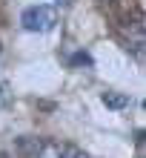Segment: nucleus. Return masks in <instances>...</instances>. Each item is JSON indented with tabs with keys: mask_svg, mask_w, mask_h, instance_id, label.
<instances>
[{
	"mask_svg": "<svg viewBox=\"0 0 146 158\" xmlns=\"http://www.w3.org/2000/svg\"><path fill=\"white\" fill-rule=\"evenodd\" d=\"M32 158H63V147L57 141H52V138H46V141H40L37 147H34Z\"/></svg>",
	"mask_w": 146,
	"mask_h": 158,
	"instance_id": "2",
	"label": "nucleus"
},
{
	"mask_svg": "<svg viewBox=\"0 0 146 158\" xmlns=\"http://www.w3.org/2000/svg\"><path fill=\"white\" fill-rule=\"evenodd\" d=\"M20 23L26 32H49L57 23V15H54L52 6H29V9H23Z\"/></svg>",
	"mask_w": 146,
	"mask_h": 158,
	"instance_id": "1",
	"label": "nucleus"
},
{
	"mask_svg": "<svg viewBox=\"0 0 146 158\" xmlns=\"http://www.w3.org/2000/svg\"><path fill=\"white\" fill-rule=\"evenodd\" d=\"M63 158H89L80 147H75V144H66L63 147Z\"/></svg>",
	"mask_w": 146,
	"mask_h": 158,
	"instance_id": "4",
	"label": "nucleus"
},
{
	"mask_svg": "<svg viewBox=\"0 0 146 158\" xmlns=\"http://www.w3.org/2000/svg\"><path fill=\"white\" fill-rule=\"evenodd\" d=\"M57 3H63V0H57Z\"/></svg>",
	"mask_w": 146,
	"mask_h": 158,
	"instance_id": "7",
	"label": "nucleus"
},
{
	"mask_svg": "<svg viewBox=\"0 0 146 158\" xmlns=\"http://www.w3.org/2000/svg\"><path fill=\"white\" fill-rule=\"evenodd\" d=\"M80 63H83V66H92V58H89L86 52H77L75 58H72V66H80Z\"/></svg>",
	"mask_w": 146,
	"mask_h": 158,
	"instance_id": "5",
	"label": "nucleus"
},
{
	"mask_svg": "<svg viewBox=\"0 0 146 158\" xmlns=\"http://www.w3.org/2000/svg\"><path fill=\"white\" fill-rule=\"evenodd\" d=\"M100 101H103L109 109H126V106L132 104V98L126 95V92H103V98H100Z\"/></svg>",
	"mask_w": 146,
	"mask_h": 158,
	"instance_id": "3",
	"label": "nucleus"
},
{
	"mask_svg": "<svg viewBox=\"0 0 146 158\" xmlns=\"http://www.w3.org/2000/svg\"><path fill=\"white\" fill-rule=\"evenodd\" d=\"M100 3H112V0H100Z\"/></svg>",
	"mask_w": 146,
	"mask_h": 158,
	"instance_id": "6",
	"label": "nucleus"
}]
</instances>
